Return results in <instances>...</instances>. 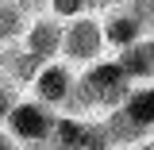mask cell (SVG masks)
<instances>
[{
	"label": "cell",
	"mask_w": 154,
	"mask_h": 150,
	"mask_svg": "<svg viewBox=\"0 0 154 150\" xmlns=\"http://www.w3.org/2000/svg\"><path fill=\"white\" fill-rule=\"evenodd\" d=\"M108 50V42H104V23L100 16H77L66 23V31H62V62L66 66H96L100 58Z\"/></svg>",
	"instance_id": "1"
},
{
	"label": "cell",
	"mask_w": 154,
	"mask_h": 150,
	"mask_svg": "<svg viewBox=\"0 0 154 150\" xmlns=\"http://www.w3.org/2000/svg\"><path fill=\"white\" fill-rule=\"evenodd\" d=\"M58 123V112L54 108H46V104H38V100H31V96H23L16 104V112L8 115V135L16 139V146L23 142V146L31 150H46V142H50V131H54Z\"/></svg>",
	"instance_id": "2"
},
{
	"label": "cell",
	"mask_w": 154,
	"mask_h": 150,
	"mask_svg": "<svg viewBox=\"0 0 154 150\" xmlns=\"http://www.w3.org/2000/svg\"><path fill=\"white\" fill-rule=\"evenodd\" d=\"M46 150H116L112 135L104 127V119H73V115H58Z\"/></svg>",
	"instance_id": "3"
},
{
	"label": "cell",
	"mask_w": 154,
	"mask_h": 150,
	"mask_svg": "<svg viewBox=\"0 0 154 150\" xmlns=\"http://www.w3.org/2000/svg\"><path fill=\"white\" fill-rule=\"evenodd\" d=\"M73 85H77L73 66H66V62H50V66H42V69H38L35 85H31L27 93H31V100H38V104H46V108L62 112V104L69 100Z\"/></svg>",
	"instance_id": "4"
},
{
	"label": "cell",
	"mask_w": 154,
	"mask_h": 150,
	"mask_svg": "<svg viewBox=\"0 0 154 150\" xmlns=\"http://www.w3.org/2000/svg\"><path fill=\"white\" fill-rule=\"evenodd\" d=\"M62 31H66V23L54 16H38L27 23V31H23V50L31 58H38L42 66H50V62H62Z\"/></svg>",
	"instance_id": "5"
},
{
	"label": "cell",
	"mask_w": 154,
	"mask_h": 150,
	"mask_svg": "<svg viewBox=\"0 0 154 150\" xmlns=\"http://www.w3.org/2000/svg\"><path fill=\"white\" fill-rule=\"evenodd\" d=\"M100 23H104V42H108L112 50H123V46H135V42L146 38V31L135 23V16L123 8V4H116L112 12H104Z\"/></svg>",
	"instance_id": "6"
},
{
	"label": "cell",
	"mask_w": 154,
	"mask_h": 150,
	"mask_svg": "<svg viewBox=\"0 0 154 150\" xmlns=\"http://www.w3.org/2000/svg\"><path fill=\"white\" fill-rule=\"evenodd\" d=\"M38 69H42V62H38V58H31L19 42L0 46V77H8L12 85L31 89V85H35V77H38Z\"/></svg>",
	"instance_id": "7"
},
{
	"label": "cell",
	"mask_w": 154,
	"mask_h": 150,
	"mask_svg": "<svg viewBox=\"0 0 154 150\" xmlns=\"http://www.w3.org/2000/svg\"><path fill=\"white\" fill-rule=\"evenodd\" d=\"M116 66L127 73V81H143L146 85V77H154V38H143V42H135V46H123V50H116Z\"/></svg>",
	"instance_id": "8"
},
{
	"label": "cell",
	"mask_w": 154,
	"mask_h": 150,
	"mask_svg": "<svg viewBox=\"0 0 154 150\" xmlns=\"http://www.w3.org/2000/svg\"><path fill=\"white\" fill-rule=\"evenodd\" d=\"M119 108H123V115H127V119H131L143 135H154V81L135 85Z\"/></svg>",
	"instance_id": "9"
},
{
	"label": "cell",
	"mask_w": 154,
	"mask_h": 150,
	"mask_svg": "<svg viewBox=\"0 0 154 150\" xmlns=\"http://www.w3.org/2000/svg\"><path fill=\"white\" fill-rule=\"evenodd\" d=\"M31 19L19 12L12 0H0V46H12V42H23V31H27Z\"/></svg>",
	"instance_id": "10"
},
{
	"label": "cell",
	"mask_w": 154,
	"mask_h": 150,
	"mask_svg": "<svg viewBox=\"0 0 154 150\" xmlns=\"http://www.w3.org/2000/svg\"><path fill=\"white\" fill-rule=\"evenodd\" d=\"M23 100V89L12 85L8 77H0V123H8V115L16 112V104Z\"/></svg>",
	"instance_id": "11"
},
{
	"label": "cell",
	"mask_w": 154,
	"mask_h": 150,
	"mask_svg": "<svg viewBox=\"0 0 154 150\" xmlns=\"http://www.w3.org/2000/svg\"><path fill=\"white\" fill-rule=\"evenodd\" d=\"M50 16L69 23L77 16H89V0H50Z\"/></svg>",
	"instance_id": "12"
},
{
	"label": "cell",
	"mask_w": 154,
	"mask_h": 150,
	"mask_svg": "<svg viewBox=\"0 0 154 150\" xmlns=\"http://www.w3.org/2000/svg\"><path fill=\"white\" fill-rule=\"evenodd\" d=\"M27 19H38V16H50V0H12Z\"/></svg>",
	"instance_id": "13"
},
{
	"label": "cell",
	"mask_w": 154,
	"mask_h": 150,
	"mask_svg": "<svg viewBox=\"0 0 154 150\" xmlns=\"http://www.w3.org/2000/svg\"><path fill=\"white\" fill-rule=\"evenodd\" d=\"M0 150H19V146H16V139L4 131V127H0Z\"/></svg>",
	"instance_id": "14"
},
{
	"label": "cell",
	"mask_w": 154,
	"mask_h": 150,
	"mask_svg": "<svg viewBox=\"0 0 154 150\" xmlns=\"http://www.w3.org/2000/svg\"><path fill=\"white\" fill-rule=\"evenodd\" d=\"M131 150H154V139H146V142H139V146H131Z\"/></svg>",
	"instance_id": "15"
}]
</instances>
